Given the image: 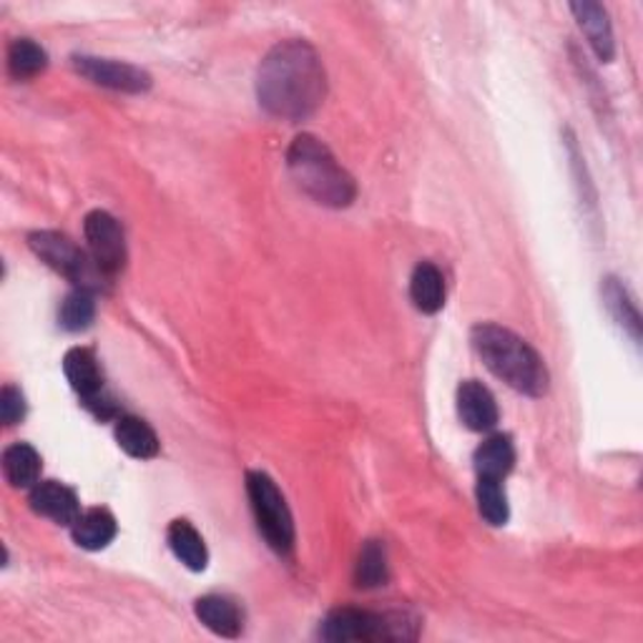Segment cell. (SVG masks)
I'll use <instances>...</instances> for the list:
<instances>
[{
  "label": "cell",
  "mask_w": 643,
  "mask_h": 643,
  "mask_svg": "<svg viewBox=\"0 0 643 643\" xmlns=\"http://www.w3.org/2000/svg\"><path fill=\"white\" fill-rule=\"evenodd\" d=\"M327 91V75L317 51L307 41H282L264 55L257 73L259 106L274 119L305 121Z\"/></svg>",
  "instance_id": "cell-1"
},
{
  "label": "cell",
  "mask_w": 643,
  "mask_h": 643,
  "mask_svg": "<svg viewBox=\"0 0 643 643\" xmlns=\"http://www.w3.org/2000/svg\"><path fill=\"white\" fill-rule=\"evenodd\" d=\"M470 339L482 365L498 380H503L508 387L528 397H543L548 392V385H551L548 367L543 357L523 337L493 325V322H482V325L472 327Z\"/></svg>",
  "instance_id": "cell-2"
},
{
  "label": "cell",
  "mask_w": 643,
  "mask_h": 643,
  "mask_svg": "<svg viewBox=\"0 0 643 643\" xmlns=\"http://www.w3.org/2000/svg\"><path fill=\"white\" fill-rule=\"evenodd\" d=\"M287 169L295 184L322 206L345 210L355 202L357 184L317 136L302 134L287 149Z\"/></svg>",
  "instance_id": "cell-3"
},
{
  "label": "cell",
  "mask_w": 643,
  "mask_h": 643,
  "mask_svg": "<svg viewBox=\"0 0 643 643\" xmlns=\"http://www.w3.org/2000/svg\"><path fill=\"white\" fill-rule=\"evenodd\" d=\"M420 623L410 613H372L337 609L322 621L319 636L333 643L345 641H415Z\"/></svg>",
  "instance_id": "cell-4"
},
{
  "label": "cell",
  "mask_w": 643,
  "mask_h": 643,
  "mask_svg": "<svg viewBox=\"0 0 643 643\" xmlns=\"http://www.w3.org/2000/svg\"><path fill=\"white\" fill-rule=\"evenodd\" d=\"M247 493L264 541H267L274 553L289 555L292 548H295V520H292L289 506L277 488V482L267 472L249 470Z\"/></svg>",
  "instance_id": "cell-5"
},
{
  "label": "cell",
  "mask_w": 643,
  "mask_h": 643,
  "mask_svg": "<svg viewBox=\"0 0 643 643\" xmlns=\"http://www.w3.org/2000/svg\"><path fill=\"white\" fill-rule=\"evenodd\" d=\"M28 247L41 262L49 264L51 269L63 274L65 279L73 282L75 289L99 292L109 277L99 269L91 254L83 252L79 244L61 232H33L28 236Z\"/></svg>",
  "instance_id": "cell-6"
},
{
  "label": "cell",
  "mask_w": 643,
  "mask_h": 643,
  "mask_svg": "<svg viewBox=\"0 0 643 643\" xmlns=\"http://www.w3.org/2000/svg\"><path fill=\"white\" fill-rule=\"evenodd\" d=\"M63 372L69 377L73 390L79 392L83 405H86L96 418L109 420L113 415H119L116 402H113V397L106 392V387H103V372L99 367L96 355H93L91 349L86 347L69 349L63 357Z\"/></svg>",
  "instance_id": "cell-7"
},
{
  "label": "cell",
  "mask_w": 643,
  "mask_h": 643,
  "mask_svg": "<svg viewBox=\"0 0 643 643\" xmlns=\"http://www.w3.org/2000/svg\"><path fill=\"white\" fill-rule=\"evenodd\" d=\"M83 234H86L89 252L93 262L106 277H116V274L126 267V236L116 216L109 212H91L83 222Z\"/></svg>",
  "instance_id": "cell-8"
},
{
  "label": "cell",
  "mask_w": 643,
  "mask_h": 643,
  "mask_svg": "<svg viewBox=\"0 0 643 643\" xmlns=\"http://www.w3.org/2000/svg\"><path fill=\"white\" fill-rule=\"evenodd\" d=\"M73 69L83 79H89L96 86L124 91V93H144L151 89V75L136 65L111 59H96V55H73Z\"/></svg>",
  "instance_id": "cell-9"
},
{
  "label": "cell",
  "mask_w": 643,
  "mask_h": 643,
  "mask_svg": "<svg viewBox=\"0 0 643 643\" xmlns=\"http://www.w3.org/2000/svg\"><path fill=\"white\" fill-rule=\"evenodd\" d=\"M28 503H31V508L38 516L49 518L59 525H73L75 518L81 516L79 496H75L69 486H63V482L59 480L38 482V486L31 488Z\"/></svg>",
  "instance_id": "cell-10"
},
{
  "label": "cell",
  "mask_w": 643,
  "mask_h": 643,
  "mask_svg": "<svg viewBox=\"0 0 643 643\" xmlns=\"http://www.w3.org/2000/svg\"><path fill=\"white\" fill-rule=\"evenodd\" d=\"M458 415L472 432L493 430L500 420L493 392L478 380H466L458 387Z\"/></svg>",
  "instance_id": "cell-11"
},
{
  "label": "cell",
  "mask_w": 643,
  "mask_h": 643,
  "mask_svg": "<svg viewBox=\"0 0 643 643\" xmlns=\"http://www.w3.org/2000/svg\"><path fill=\"white\" fill-rule=\"evenodd\" d=\"M571 11L579 21L581 31L589 38L593 53L599 55L603 63L613 61V53H616V43H613V31L606 8L601 3H591V0H583V3H571Z\"/></svg>",
  "instance_id": "cell-12"
},
{
  "label": "cell",
  "mask_w": 643,
  "mask_h": 643,
  "mask_svg": "<svg viewBox=\"0 0 643 643\" xmlns=\"http://www.w3.org/2000/svg\"><path fill=\"white\" fill-rule=\"evenodd\" d=\"M119 533L116 518H113L106 508H89L75 518L71 525V535L75 545L83 551H103Z\"/></svg>",
  "instance_id": "cell-13"
},
{
  "label": "cell",
  "mask_w": 643,
  "mask_h": 643,
  "mask_svg": "<svg viewBox=\"0 0 643 643\" xmlns=\"http://www.w3.org/2000/svg\"><path fill=\"white\" fill-rule=\"evenodd\" d=\"M194 613L216 636L236 639L242 633V611L224 595H204V599L196 601Z\"/></svg>",
  "instance_id": "cell-14"
},
{
  "label": "cell",
  "mask_w": 643,
  "mask_h": 643,
  "mask_svg": "<svg viewBox=\"0 0 643 643\" xmlns=\"http://www.w3.org/2000/svg\"><path fill=\"white\" fill-rule=\"evenodd\" d=\"M410 297L422 315H438L446 305V277L432 262L415 267L410 279Z\"/></svg>",
  "instance_id": "cell-15"
},
{
  "label": "cell",
  "mask_w": 643,
  "mask_h": 643,
  "mask_svg": "<svg viewBox=\"0 0 643 643\" xmlns=\"http://www.w3.org/2000/svg\"><path fill=\"white\" fill-rule=\"evenodd\" d=\"M166 541L172 553L182 561L188 571L202 573L210 563V551H206L204 538L188 520H174L166 531Z\"/></svg>",
  "instance_id": "cell-16"
},
{
  "label": "cell",
  "mask_w": 643,
  "mask_h": 643,
  "mask_svg": "<svg viewBox=\"0 0 643 643\" xmlns=\"http://www.w3.org/2000/svg\"><path fill=\"white\" fill-rule=\"evenodd\" d=\"M472 462H476L478 478L503 480L516 466V448L510 435H490V438L476 450Z\"/></svg>",
  "instance_id": "cell-17"
},
{
  "label": "cell",
  "mask_w": 643,
  "mask_h": 643,
  "mask_svg": "<svg viewBox=\"0 0 643 643\" xmlns=\"http://www.w3.org/2000/svg\"><path fill=\"white\" fill-rule=\"evenodd\" d=\"M116 442L126 456L136 460H151L159 456V438L151 425L134 415H124L116 420Z\"/></svg>",
  "instance_id": "cell-18"
},
{
  "label": "cell",
  "mask_w": 643,
  "mask_h": 643,
  "mask_svg": "<svg viewBox=\"0 0 643 643\" xmlns=\"http://www.w3.org/2000/svg\"><path fill=\"white\" fill-rule=\"evenodd\" d=\"M3 476L13 488L28 490L41 482V456L28 442H16L3 452Z\"/></svg>",
  "instance_id": "cell-19"
},
{
  "label": "cell",
  "mask_w": 643,
  "mask_h": 643,
  "mask_svg": "<svg viewBox=\"0 0 643 643\" xmlns=\"http://www.w3.org/2000/svg\"><path fill=\"white\" fill-rule=\"evenodd\" d=\"M603 299H606V307L613 315V319L626 329L633 343H641V315L636 302L631 299L629 289L621 285L616 277H606L603 282Z\"/></svg>",
  "instance_id": "cell-20"
},
{
  "label": "cell",
  "mask_w": 643,
  "mask_h": 643,
  "mask_svg": "<svg viewBox=\"0 0 643 643\" xmlns=\"http://www.w3.org/2000/svg\"><path fill=\"white\" fill-rule=\"evenodd\" d=\"M45 65H49V53L38 43H33L31 38H18V41L11 43V49H8V73L16 81L35 79L38 73L45 71Z\"/></svg>",
  "instance_id": "cell-21"
},
{
  "label": "cell",
  "mask_w": 643,
  "mask_h": 643,
  "mask_svg": "<svg viewBox=\"0 0 643 643\" xmlns=\"http://www.w3.org/2000/svg\"><path fill=\"white\" fill-rule=\"evenodd\" d=\"M390 581V569H387V553L380 541H367L359 551L355 583L359 589H380Z\"/></svg>",
  "instance_id": "cell-22"
},
{
  "label": "cell",
  "mask_w": 643,
  "mask_h": 643,
  "mask_svg": "<svg viewBox=\"0 0 643 643\" xmlns=\"http://www.w3.org/2000/svg\"><path fill=\"white\" fill-rule=\"evenodd\" d=\"M476 498H478L480 516L486 518L490 525L498 528V525L508 523L510 508H508V498H506V490H503V480L478 478Z\"/></svg>",
  "instance_id": "cell-23"
},
{
  "label": "cell",
  "mask_w": 643,
  "mask_h": 643,
  "mask_svg": "<svg viewBox=\"0 0 643 643\" xmlns=\"http://www.w3.org/2000/svg\"><path fill=\"white\" fill-rule=\"evenodd\" d=\"M93 317H96V302L86 289H75L61 302L59 325L65 333H83V329L91 327Z\"/></svg>",
  "instance_id": "cell-24"
},
{
  "label": "cell",
  "mask_w": 643,
  "mask_h": 643,
  "mask_svg": "<svg viewBox=\"0 0 643 643\" xmlns=\"http://www.w3.org/2000/svg\"><path fill=\"white\" fill-rule=\"evenodd\" d=\"M25 418V397L23 392L18 390L13 385H6L3 392H0V420L3 425H11L21 422Z\"/></svg>",
  "instance_id": "cell-25"
}]
</instances>
